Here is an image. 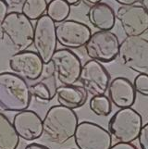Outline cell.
I'll use <instances>...</instances> for the list:
<instances>
[{
    "instance_id": "1",
    "label": "cell",
    "mask_w": 148,
    "mask_h": 149,
    "mask_svg": "<svg viewBox=\"0 0 148 149\" xmlns=\"http://www.w3.org/2000/svg\"><path fill=\"white\" fill-rule=\"evenodd\" d=\"M78 124V117L73 109L54 106L43 120V134L51 143L63 145L74 136Z\"/></svg>"
},
{
    "instance_id": "2",
    "label": "cell",
    "mask_w": 148,
    "mask_h": 149,
    "mask_svg": "<svg viewBox=\"0 0 148 149\" xmlns=\"http://www.w3.org/2000/svg\"><path fill=\"white\" fill-rule=\"evenodd\" d=\"M32 95L26 81L13 72L0 73V109L8 112L27 109Z\"/></svg>"
},
{
    "instance_id": "3",
    "label": "cell",
    "mask_w": 148,
    "mask_h": 149,
    "mask_svg": "<svg viewBox=\"0 0 148 149\" xmlns=\"http://www.w3.org/2000/svg\"><path fill=\"white\" fill-rule=\"evenodd\" d=\"M0 29L12 48L18 52L26 50L33 45L34 27L32 20L22 12L8 13Z\"/></svg>"
},
{
    "instance_id": "4",
    "label": "cell",
    "mask_w": 148,
    "mask_h": 149,
    "mask_svg": "<svg viewBox=\"0 0 148 149\" xmlns=\"http://www.w3.org/2000/svg\"><path fill=\"white\" fill-rule=\"evenodd\" d=\"M142 127V116L131 107L120 109L108 122V132L118 143L134 142L138 139Z\"/></svg>"
},
{
    "instance_id": "5",
    "label": "cell",
    "mask_w": 148,
    "mask_h": 149,
    "mask_svg": "<svg viewBox=\"0 0 148 149\" xmlns=\"http://www.w3.org/2000/svg\"><path fill=\"white\" fill-rule=\"evenodd\" d=\"M119 58L129 70L148 74V40L142 36H126L120 44Z\"/></svg>"
},
{
    "instance_id": "6",
    "label": "cell",
    "mask_w": 148,
    "mask_h": 149,
    "mask_svg": "<svg viewBox=\"0 0 148 149\" xmlns=\"http://www.w3.org/2000/svg\"><path fill=\"white\" fill-rule=\"evenodd\" d=\"M48 64L52 68L57 81L62 85H75L79 81L83 65L81 58L72 50L57 49Z\"/></svg>"
},
{
    "instance_id": "7",
    "label": "cell",
    "mask_w": 148,
    "mask_h": 149,
    "mask_svg": "<svg viewBox=\"0 0 148 149\" xmlns=\"http://www.w3.org/2000/svg\"><path fill=\"white\" fill-rule=\"evenodd\" d=\"M120 44L118 36L111 31H97L92 33L84 47L91 59L109 63L119 56Z\"/></svg>"
},
{
    "instance_id": "8",
    "label": "cell",
    "mask_w": 148,
    "mask_h": 149,
    "mask_svg": "<svg viewBox=\"0 0 148 149\" xmlns=\"http://www.w3.org/2000/svg\"><path fill=\"white\" fill-rule=\"evenodd\" d=\"M33 45L44 65L48 64L54 53L57 51L58 40L56 24L47 15H44L36 20L34 25Z\"/></svg>"
},
{
    "instance_id": "9",
    "label": "cell",
    "mask_w": 148,
    "mask_h": 149,
    "mask_svg": "<svg viewBox=\"0 0 148 149\" xmlns=\"http://www.w3.org/2000/svg\"><path fill=\"white\" fill-rule=\"evenodd\" d=\"M73 138L78 149H109L112 146L109 132L90 121L79 123Z\"/></svg>"
},
{
    "instance_id": "10",
    "label": "cell",
    "mask_w": 148,
    "mask_h": 149,
    "mask_svg": "<svg viewBox=\"0 0 148 149\" xmlns=\"http://www.w3.org/2000/svg\"><path fill=\"white\" fill-rule=\"evenodd\" d=\"M79 81L81 86L93 96H101L108 90L110 74L100 62L94 59L83 65Z\"/></svg>"
},
{
    "instance_id": "11",
    "label": "cell",
    "mask_w": 148,
    "mask_h": 149,
    "mask_svg": "<svg viewBox=\"0 0 148 149\" xmlns=\"http://www.w3.org/2000/svg\"><path fill=\"white\" fill-rule=\"evenodd\" d=\"M58 43L67 49H79L86 45L92 35L88 25L73 19H66L56 26Z\"/></svg>"
},
{
    "instance_id": "12",
    "label": "cell",
    "mask_w": 148,
    "mask_h": 149,
    "mask_svg": "<svg viewBox=\"0 0 148 149\" xmlns=\"http://www.w3.org/2000/svg\"><path fill=\"white\" fill-rule=\"evenodd\" d=\"M116 19L126 36H142L148 31V13L140 5L120 6Z\"/></svg>"
},
{
    "instance_id": "13",
    "label": "cell",
    "mask_w": 148,
    "mask_h": 149,
    "mask_svg": "<svg viewBox=\"0 0 148 149\" xmlns=\"http://www.w3.org/2000/svg\"><path fill=\"white\" fill-rule=\"evenodd\" d=\"M8 65L12 72L24 80L36 81L43 75L44 63L36 52L19 51L9 58Z\"/></svg>"
},
{
    "instance_id": "14",
    "label": "cell",
    "mask_w": 148,
    "mask_h": 149,
    "mask_svg": "<svg viewBox=\"0 0 148 149\" xmlns=\"http://www.w3.org/2000/svg\"><path fill=\"white\" fill-rule=\"evenodd\" d=\"M13 127L19 138L34 141L43 135V120L34 111L25 109L13 118Z\"/></svg>"
},
{
    "instance_id": "15",
    "label": "cell",
    "mask_w": 148,
    "mask_h": 149,
    "mask_svg": "<svg viewBox=\"0 0 148 149\" xmlns=\"http://www.w3.org/2000/svg\"><path fill=\"white\" fill-rule=\"evenodd\" d=\"M108 92L109 100L119 109L131 107L135 103L136 91L133 84L124 77H117L112 80Z\"/></svg>"
},
{
    "instance_id": "16",
    "label": "cell",
    "mask_w": 148,
    "mask_h": 149,
    "mask_svg": "<svg viewBox=\"0 0 148 149\" xmlns=\"http://www.w3.org/2000/svg\"><path fill=\"white\" fill-rule=\"evenodd\" d=\"M87 18L90 23L99 31H111L116 23L114 9L104 2L90 7Z\"/></svg>"
},
{
    "instance_id": "17",
    "label": "cell",
    "mask_w": 148,
    "mask_h": 149,
    "mask_svg": "<svg viewBox=\"0 0 148 149\" xmlns=\"http://www.w3.org/2000/svg\"><path fill=\"white\" fill-rule=\"evenodd\" d=\"M56 96L60 106L70 109H76L85 105L88 99V93L83 86L62 85L58 87Z\"/></svg>"
},
{
    "instance_id": "18",
    "label": "cell",
    "mask_w": 148,
    "mask_h": 149,
    "mask_svg": "<svg viewBox=\"0 0 148 149\" xmlns=\"http://www.w3.org/2000/svg\"><path fill=\"white\" fill-rule=\"evenodd\" d=\"M47 76L43 81L30 86V92L32 96L39 102L47 103L52 100L57 95V78L54 74L52 68L47 64Z\"/></svg>"
},
{
    "instance_id": "19",
    "label": "cell",
    "mask_w": 148,
    "mask_h": 149,
    "mask_svg": "<svg viewBox=\"0 0 148 149\" xmlns=\"http://www.w3.org/2000/svg\"><path fill=\"white\" fill-rule=\"evenodd\" d=\"M19 137L13 124L0 111V149H17Z\"/></svg>"
},
{
    "instance_id": "20",
    "label": "cell",
    "mask_w": 148,
    "mask_h": 149,
    "mask_svg": "<svg viewBox=\"0 0 148 149\" xmlns=\"http://www.w3.org/2000/svg\"><path fill=\"white\" fill-rule=\"evenodd\" d=\"M70 6L64 0H51L47 5V15L56 23L62 22L68 19Z\"/></svg>"
},
{
    "instance_id": "21",
    "label": "cell",
    "mask_w": 148,
    "mask_h": 149,
    "mask_svg": "<svg viewBox=\"0 0 148 149\" xmlns=\"http://www.w3.org/2000/svg\"><path fill=\"white\" fill-rule=\"evenodd\" d=\"M47 0H27L22 8V13L30 20H37L47 12Z\"/></svg>"
},
{
    "instance_id": "22",
    "label": "cell",
    "mask_w": 148,
    "mask_h": 149,
    "mask_svg": "<svg viewBox=\"0 0 148 149\" xmlns=\"http://www.w3.org/2000/svg\"><path fill=\"white\" fill-rule=\"evenodd\" d=\"M89 107L90 109L96 116H100V117L108 116L112 110L111 101L106 95L93 96L90 100Z\"/></svg>"
},
{
    "instance_id": "23",
    "label": "cell",
    "mask_w": 148,
    "mask_h": 149,
    "mask_svg": "<svg viewBox=\"0 0 148 149\" xmlns=\"http://www.w3.org/2000/svg\"><path fill=\"white\" fill-rule=\"evenodd\" d=\"M134 89L142 95L148 96V74H139L133 81Z\"/></svg>"
},
{
    "instance_id": "24",
    "label": "cell",
    "mask_w": 148,
    "mask_h": 149,
    "mask_svg": "<svg viewBox=\"0 0 148 149\" xmlns=\"http://www.w3.org/2000/svg\"><path fill=\"white\" fill-rule=\"evenodd\" d=\"M138 142L141 149H148V122L142 127L138 136Z\"/></svg>"
},
{
    "instance_id": "25",
    "label": "cell",
    "mask_w": 148,
    "mask_h": 149,
    "mask_svg": "<svg viewBox=\"0 0 148 149\" xmlns=\"http://www.w3.org/2000/svg\"><path fill=\"white\" fill-rule=\"evenodd\" d=\"M8 8H22L27 0H3Z\"/></svg>"
},
{
    "instance_id": "26",
    "label": "cell",
    "mask_w": 148,
    "mask_h": 149,
    "mask_svg": "<svg viewBox=\"0 0 148 149\" xmlns=\"http://www.w3.org/2000/svg\"><path fill=\"white\" fill-rule=\"evenodd\" d=\"M8 6L4 3L3 0H0V25L2 24V22H4V19H6L8 13Z\"/></svg>"
},
{
    "instance_id": "27",
    "label": "cell",
    "mask_w": 148,
    "mask_h": 149,
    "mask_svg": "<svg viewBox=\"0 0 148 149\" xmlns=\"http://www.w3.org/2000/svg\"><path fill=\"white\" fill-rule=\"evenodd\" d=\"M109 149H137V147L130 143H117Z\"/></svg>"
},
{
    "instance_id": "28",
    "label": "cell",
    "mask_w": 148,
    "mask_h": 149,
    "mask_svg": "<svg viewBox=\"0 0 148 149\" xmlns=\"http://www.w3.org/2000/svg\"><path fill=\"white\" fill-rule=\"evenodd\" d=\"M115 1L120 6H131V5H136L141 0H115Z\"/></svg>"
},
{
    "instance_id": "29",
    "label": "cell",
    "mask_w": 148,
    "mask_h": 149,
    "mask_svg": "<svg viewBox=\"0 0 148 149\" xmlns=\"http://www.w3.org/2000/svg\"><path fill=\"white\" fill-rule=\"evenodd\" d=\"M24 149H49L48 147L39 145V143H30L27 146H25Z\"/></svg>"
},
{
    "instance_id": "30",
    "label": "cell",
    "mask_w": 148,
    "mask_h": 149,
    "mask_svg": "<svg viewBox=\"0 0 148 149\" xmlns=\"http://www.w3.org/2000/svg\"><path fill=\"white\" fill-rule=\"evenodd\" d=\"M81 1H83L85 5H87V6H94V5H96V4H99L101 3L103 0H81Z\"/></svg>"
},
{
    "instance_id": "31",
    "label": "cell",
    "mask_w": 148,
    "mask_h": 149,
    "mask_svg": "<svg viewBox=\"0 0 148 149\" xmlns=\"http://www.w3.org/2000/svg\"><path fill=\"white\" fill-rule=\"evenodd\" d=\"M65 2H67L69 6H77L80 4L81 0H64Z\"/></svg>"
},
{
    "instance_id": "32",
    "label": "cell",
    "mask_w": 148,
    "mask_h": 149,
    "mask_svg": "<svg viewBox=\"0 0 148 149\" xmlns=\"http://www.w3.org/2000/svg\"><path fill=\"white\" fill-rule=\"evenodd\" d=\"M141 6L145 9V11L148 13V0H141Z\"/></svg>"
}]
</instances>
